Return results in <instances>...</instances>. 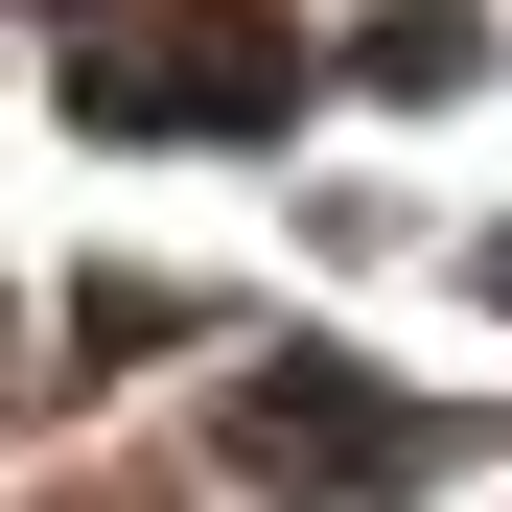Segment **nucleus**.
<instances>
[{"label": "nucleus", "mask_w": 512, "mask_h": 512, "mask_svg": "<svg viewBox=\"0 0 512 512\" xmlns=\"http://www.w3.org/2000/svg\"><path fill=\"white\" fill-rule=\"evenodd\" d=\"M280 94H303L280 0H140V24L70 47V117H117V140H233V117H280Z\"/></svg>", "instance_id": "obj_1"}, {"label": "nucleus", "mask_w": 512, "mask_h": 512, "mask_svg": "<svg viewBox=\"0 0 512 512\" xmlns=\"http://www.w3.org/2000/svg\"><path fill=\"white\" fill-rule=\"evenodd\" d=\"M233 466L303 489V512H396L419 466H443V396H373L350 350H280V373L233 396Z\"/></svg>", "instance_id": "obj_2"}]
</instances>
